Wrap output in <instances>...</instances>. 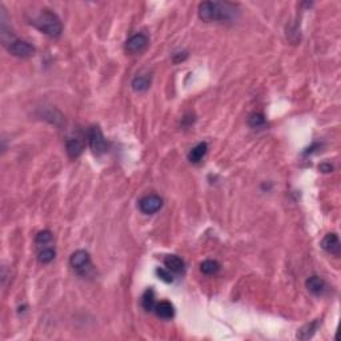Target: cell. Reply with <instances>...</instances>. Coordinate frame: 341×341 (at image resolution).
<instances>
[{
	"label": "cell",
	"mask_w": 341,
	"mask_h": 341,
	"mask_svg": "<svg viewBox=\"0 0 341 341\" xmlns=\"http://www.w3.org/2000/svg\"><path fill=\"white\" fill-rule=\"evenodd\" d=\"M237 7L228 1H203L199 4V18L203 21H228L236 18Z\"/></svg>",
	"instance_id": "6da1fadb"
},
{
	"label": "cell",
	"mask_w": 341,
	"mask_h": 341,
	"mask_svg": "<svg viewBox=\"0 0 341 341\" xmlns=\"http://www.w3.org/2000/svg\"><path fill=\"white\" fill-rule=\"evenodd\" d=\"M31 23L39 29L40 32H43L49 38H59L63 31V25H62L59 16L49 10L42 11Z\"/></svg>",
	"instance_id": "7a4b0ae2"
},
{
	"label": "cell",
	"mask_w": 341,
	"mask_h": 341,
	"mask_svg": "<svg viewBox=\"0 0 341 341\" xmlns=\"http://www.w3.org/2000/svg\"><path fill=\"white\" fill-rule=\"evenodd\" d=\"M87 139L88 144L91 147V149L95 155H103L104 152L107 151V142L104 139V135H103L102 129L98 127V126H92L89 127V129L87 131Z\"/></svg>",
	"instance_id": "3957f363"
},
{
	"label": "cell",
	"mask_w": 341,
	"mask_h": 341,
	"mask_svg": "<svg viewBox=\"0 0 341 341\" xmlns=\"http://www.w3.org/2000/svg\"><path fill=\"white\" fill-rule=\"evenodd\" d=\"M8 52L11 55H14L16 58H31L32 55L35 54V48L34 45H31L29 43L24 42V40H19V39H12L10 43L5 45Z\"/></svg>",
	"instance_id": "277c9868"
},
{
	"label": "cell",
	"mask_w": 341,
	"mask_h": 341,
	"mask_svg": "<svg viewBox=\"0 0 341 341\" xmlns=\"http://www.w3.org/2000/svg\"><path fill=\"white\" fill-rule=\"evenodd\" d=\"M69 264L75 271H78L79 273H84L85 269L91 267V257L89 254L84 249H79L76 252H73L71 258H69Z\"/></svg>",
	"instance_id": "5b68a950"
},
{
	"label": "cell",
	"mask_w": 341,
	"mask_h": 341,
	"mask_svg": "<svg viewBox=\"0 0 341 341\" xmlns=\"http://www.w3.org/2000/svg\"><path fill=\"white\" fill-rule=\"evenodd\" d=\"M148 43L149 40L144 34H135L132 35L131 38L127 40L126 43V49L127 52L132 55L142 54L143 51H146V48L148 47Z\"/></svg>",
	"instance_id": "8992f818"
},
{
	"label": "cell",
	"mask_w": 341,
	"mask_h": 341,
	"mask_svg": "<svg viewBox=\"0 0 341 341\" xmlns=\"http://www.w3.org/2000/svg\"><path fill=\"white\" fill-rule=\"evenodd\" d=\"M161 207H163V199L157 195L144 196V197L139 201V210L146 214L156 213Z\"/></svg>",
	"instance_id": "52a82bcc"
},
{
	"label": "cell",
	"mask_w": 341,
	"mask_h": 341,
	"mask_svg": "<svg viewBox=\"0 0 341 341\" xmlns=\"http://www.w3.org/2000/svg\"><path fill=\"white\" fill-rule=\"evenodd\" d=\"M321 247L324 251H327L328 254L333 255V256H340L341 244L340 239L336 234H328L321 241Z\"/></svg>",
	"instance_id": "ba28073f"
},
{
	"label": "cell",
	"mask_w": 341,
	"mask_h": 341,
	"mask_svg": "<svg viewBox=\"0 0 341 341\" xmlns=\"http://www.w3.org/2000/svg\"><path fill=\"white\" fill-rule=\"evenodd\" d=\"M65 148H67V153H68L69 157H79L82 153H83L84 149V143L82 139L79 137H71L65 143Z\"/></svg>",
	"instance_id": "9c48e42d"
},
{
	"label": "cell",
	"mask_w": 341,
	"mask_h": 341,
	"mask_svg": "<svg viewBox=\"0 0 341 341\" xmlns=\"http://www.w3.org/2000/svg\"><path fill=\"white\" fill-rule=\"evenodd\" d=\"M164 265H166L167 269H168L170 272L177 273V275L184 272L185 269L184 261H183L179 256H176V255H168V256L164 258Z\"/></svg>",
	"instance_id": "30bf717a"
},
{
	"label": "cell",
	"mask_w": 341,
	"mask_h": 341,
	"mask_svg": "<svg viewBox=\"0 0 341 341\" xmlns=\"http://www.w3.org/2000/svg\"><path fill=\"white\" fill-rule=\"evenodd\" d=\"M155 312L160 319H164V320H170L172 317L175 316V308L170 304V301L167 300H163L160 302H156V307H155Z\"/></svg>",
	"instance_id": "8fae6325"
},
{
	"label": "cell",
	"mask_w": 341,
	"mask_h": 341,
	"mask_svg": "<svg viewBox=\"0 0 341 341\" xmlns=\"http://www.w3.org/2000/svg\"><path fill=\"white\" fill-rule=\"evenodd\" d=\"M207 152H208V144L204 142L199 143L197 146L193 147L190 151V153H188V160H190L191 163H193V164H197V163H200V161L203 160V157L207 155Z\"/></svg>",
	"instance_id": "7c38bea8"
},
{
	"label": "cell",
	"mask_w": 341,
	"mask_h": 341,
	"mask_svg": "<svg viewBox=\"0 0 341 341\" xmlns=\"http://www.w3.org/2000/svg\"><path fill=\"white\" fill-rule=\"evenodd\" d=\"M305 285H307L308 291L313 295H322L325 291V287H327L325 281L319 276H312V277L308 278L305 281Z\"/></svg>",
	"instance_id": "4fadbf2b"
},
{
	"label": "cell",
	"mask_w": 341,
	"mask_h": 341,
	"mask_svg": "<svg viewBox=\"0 0 341 341\" xmlns=\"http://www.w3.org/2000/svg\"><path fill=\"white\" fill-rule=\"evenodd\" d=\"M54 241V234L51 231H40L39 234H36V239H35V244L38 249H43V248H48L49 245L52 244Z\"/></svg>",
	"instance_id": "5bb4252c"
},
{
	"label": "cell",
	"mask_w": 341,
	"mask_h": 341,
	"mask_svg": "<svg viewBox=\"0 0 341 341\" xmlns=\"http://www.w3.org/2000/svg\"><path fill=\"white\" fill-rule=\"evenodd\" d=\"M151 85V78L148 75H137L136 78L132 80V88L136 92H144Z\"/></svg>",
	"instance_id": "9a60e30c"
},
{
	"label": "cell",
	"mask_w": 341,
	"mask_h": 341,
	"mask_svg": "<svg viewBox=\"0 0 341 341\" xmlns=\"http://www.w3.org/2000/svg\"><path fill=\"white\" fill-rule=\"evenodd\" d=\"M317 327H319V320H315V321L309 322L307 325H304L302 328H300V331L298 332L296 337L300 339V340H308L315 335Z\"/></svg>",
	"instance_id": "2e32d148"
},
{
	"label": "cell",
	"mask_w": 341,
	"mask_h": 341,
	"mask_svg": "<svg viewBox=\"0 0 341 341\" xmlns=\"http://www.w3.org/2000/svg\"><path fill=\"white\" fill-rule=\"evenodd\" d=\"M142 305L147 312L155 311L156 301H155V292H153L152 289H147L146 292H144V295H143L142 298Z\"/></svg>",
	"instance_id": "e0dca14e"
},
{
	"label": "cell",
	"mask_w": 341,
	"mask_h": 341,
	"mask_svg": "<svg viewBox=\"0 0 341 341\" xmlns=\"http://www.w3.org/2000/svg\"><path fill=\"white\" fill-rule=\"evenodd\" d=\"M220 264L216 261V260H205L203 263L200 264V271L204 273V275H214V273L219 272Z\"/></svg>",
	"instance_id": "ac0fdd59"
},
{
	"label": "cell",
	"mask_w": 341,
	"mask_h": 341,
	"mask_svg": "<svg viewBox=\"0 0 341 341\" xmlns=\"http://www.w3.org/2000/svg\"><path fill=\"white\" fill-rule=\"evenodd\" d=\"M56 256V252L52 247H48V248L40 249L39 254H38V260H39L42 264H48L51 263L52 260Z\"/></svg>",
	"instance_id": "d6986e66"
},
{
	"label": "cell",
	"mask_w": 341,
	"mask_h": 341,
	"mask_svg": "<svg viewBox=\"0 0 341 341\" xmlns=\"http://www.w3.org/2000/svg\"><path fill=\"white\" fill-rule=\"evenodd\" d=\"M248 124L249 127L252 128H261L264 127L265 124V119L261 113H252L251 116L248 117Z\"/></svg>",
	"instance_id": "ffe728a7"
},
{
	"label": "cell",
	"mask_w": 341,
	"mask_h": 341,
	"mask_svg": "<svg viewBox=\"0 0 341 341\" xmlns=\"http://www.w3.org/2000/svg\"><path fill=\"white\" fill-rule=\"evenodd\" d=\"M156 273H157V276H159V278L163 280V281H166V283H172V281H173V276L170 275V272L168 271V269L157 268Z\"/></svg>",
	"instance_id": "44dd1931"
},
{
	"label": "cell",
	"mask_w": 341,
	"mask_h": 341,
	"mask_svg": "<svg viewBox=\"0 0 341 341\" xmlns=\"http://www.w3.org/2000/svg\"><path fill=\"white\" fill-rule=\"evenodd\" d=\"M319 170H321V172H324V173H328V172H332V170H333V167H332L331 164H328V163H322V164L319 166Z\"/></svg>",
	"instance_id": "7402d4cb"
}]
</instances>
